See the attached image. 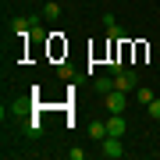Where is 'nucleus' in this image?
Segmentation results:
<instances>
[{
    "label": "nucleus",
    "instance_id": "obj_10",
    "mask_svg": "<svg viewBox=\"0 0 160 160\" xmlns=\"http://www.w3.org/2000/svg\"><path fill=\"white\" fill-rule=\"evenodd\" d=\"M57 75H61V78H64V82H71V78H75V71L68 68V64H61V68H57Z\"/></svg>",
    "mask_w": 160,
    "mask_h": 160
},
{
    "label": "nucleus",
    "instance_id": "obj_8",
    "mask_svg": "<svg viewBox=\"0 0 160 160\" xmlns=\"http://www.w3.org/2000/svg\"><path fill=\"white\" fill-rule=\"evenodd\" d=\"M135 100H139V103H142V107H146V103H149V100H157V96H153V92H149V89H142V86H139V89H135Z\"/></svg>",
    "mask_w": 160,
    "mask_h": 160
},
{
    "label": "nucleus",
    "instance_id": "obj_11",
    "mask_svg": "<svg viewBox=\"0 0 160 160\" xmlns=\"http://www.w3.org/2000/svg\"><path fill=\"white\" fill-rule=\"evenodd\" d=\"M68 157H71V160H82V157H86V149H78V146H71V149H68Z\"/></svg>",
    "mask_w": 160,
    "mask_h": 160
},
{
    "label": "nucleus",
    "instance_id": "obj_1",
    "mask_svg": "<svg viewBox=\"0 0 160 160\" xmlns=\"http://www.w3.org/2000/svg\"><path fill=\"white\" fill-rule=\"evenodd\" d=\"M114 89H121V92H135V89H139V75L121 68V71L114 75Z\"/></svg>",
    "mask_w": 160,
    "mask_h": 160
},
{
    "label": "nucleus",
    "instance_id": "obj_5",
    "mask_svg": "<svg viewBox=\"0 0 160 160\" xmlns=\"http://www.w3.org/2000/svg\"><path fill=\"white\" fill-rule=\"evenodd\" d=\"M89 135L96 139V142H103V139H107V125H103V121H89Z\"/></svg>",
    "mask_w": 160,
    "mask_h": 160
},
{
    "label": "nucleus",
    "instance_id": "obj_7",
    "mask_svg": "<svg viewBox=\"0 0 160 160\" xmlns=\"http://www.w3.org/2000/svg\"><path fill=\"white\" fill-rule=\"evenodd\" d=\"M92 86H96L100 92H114V78H96Z\"/></svg>",
    "mask_w": 160,
    "mask_h": 160
},
{
    "label": "nucleus",
    "instance_id": "obj_6",
    "mask_svg": "<svg viewBox=\"0 0 160 160\" xmlns=\"http://www.w3.org/2000/svg\"><path fill=\"white\" fill-rule=\"evenodd\" d=\"M43 18H50V22L61 18V4H57V0H46V4H43Z\"/></svg>",
    "mask_w": 160,
    "mask_h": 160
},
{
    "label": "nucleus",
    "instance_id": "obj_9",
    "mask_svg": "<svg viewBox=\"0 0 160 160\" xmlns=\"http://www.w3.org/2000/svg\"><path fill=\"white\" fill-rule=\"evenodd\" d=\"M146 110H149V118H153V121H160V100H149Z\"/></svg>",
    "mask_w": 160,
    "mask_h": 160
},
{
    "label": "nucleus",
    "instance_id": "obj_4",
    "mask_svg": "<svg viewBox=\"0 0 160 160\" xmlns=\"http://www.w3.org/2000/svg\"><path fill=\"white\" fill-rule=\"evenodd\" d=\"M125 114H110L107 118V135H125Z\"/></svg>",
    "mask_w": 160,
    "mask_h": 160
},
{
    "label": "nucleus",
    "instance_id": "obj_3",
    "mask_svg": "<svg viewBox=\"0 0 160 160\" xmlns=\"http://www.w3.org/2000/svg\"><path fill=\"white\" fill-rule=\"evenodd\" d=\"M125 107H128V92H121V89L107 92V110L110 114H125Z\"/></svg>",
    "mask_w": 160,
    "mask_h": 160
},
{
    "label": "nucleus",
    "instance_id": "obj_2",
    "mask_svg": "<svg viewBox=\"0 0 160 160\" xmlns=\"http://www.w3.org/2000/svg\"><path fill=\"white\" fill-rule=\"evenodd\" d=\"M107 160H118V157H125V146H121V135H107L103 139V149H100Z\"/></svg>",
    "mask_w": 160,
    "mask_h": 160
}]
</instances>
